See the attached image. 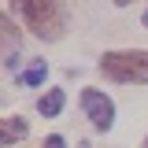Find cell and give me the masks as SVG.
Wrapping results in <instances>:
<instances>
[{
  "instance_id": "obj_5",
  "label": "cell",
  "mask_w": 148,
  "mask_h": 148,
  "mask_svg": "<svg viewBox=\"0 0 148 148\" xmlns=\"http://www.w3.org/2000/svg\"><path fill=\"white\" fill-rule=\"evenodd\" d=\"M63 100H67V96H63V89H52V92H45V96L37 100V108H41V115H48V119H52V115H59V111H63Z\"/></svg>"
},
{
  "instance_id": "obj_6",
  "label": "cell",
  "mask_w": 148,
  "mask_h": 148,
  "mask_svg": "<svg viewBox=\"0 0 148 148\" xmlns=\"http://www.w3.org/2000/svg\"><path fill=\"white\" fill-rule=\"evenodd\" d=\"M45 74H48V67H45V59H37L34 67H30V71L22 74V85H41V82H45Z\"/></svg>"
},
{
  "instance_id": "obj_1",
  "label": "cell",
  "mask_w": 148,
  "mask_h": 148,
  "mask_svg": "<svg viewBox=\"0 0 148 148\" xmlns=\"http://www.w3.org/2000/svg\"><path fill=\"white\" fill-rule=\"evenodd\" d=\"M18 11H22L26 26L37 37H48V41H56L63 34V26H67L63 0H18Z\"/></svg>"
},
{
  "instance_id": "obj_4",
  "label": "cell",
  "mask_w": 148,
  "mask_h": 148,
  "mask_svg": "<svg viewBox=\"0 0 148 148\" xmlns=\"http://www.w3.org/2000/svg\"><path fill=\"white\" fill-rule=\"evenodd\" d=\"M22 137H26V122H22L18 115H8V119L0 122V141L11 145V141H22Z\"/></svg>"
},
{
  "instance_id": "obj_7",
  "label": "cell",
  "mask_w": 148,
  "mask_h": 148,
  "mask_svg": "<svg viewBox=\"0 0 148 148\" xmlns=\"http://www.w3.org/2000/svg\"><path fill=\"white\" fill-rule=\"evenodd\" d=\"M45 148H63V137H59V133H52V137L45 141Z\"/></svg>"
},
{
  "instance_id": "obj_3",
  "label": "cell",
  "mask_w": 148,
  "mask_h": 148,
  "mask_svg": "<svg viewBox=\"0 0 148 148\" xmlns=\"http://www.w3.org/2000/svg\"><path fill=\"white\" fill-rule=\"evenodd\" d=\"M82 108H85V115H89V122L96 130H111V122H115V104H111L104 92L85 89L82 92Z\"/></svg>"
},
{
  "instance_id": "obj_8",
  "label": "cell",
  "mask_w": 148,
  "mask_h": 148,
  "mask_svg": "<svg viewBox=\"0 0 148 148\" xmlns=\"http://www.w3.org/2000/svg\"><path fill=\"white\" fill-rule=\"evenodd\" d=\"M115 4H119V8H126V4H133V0H115Z\"/></svg>"
},
{
  "instance_id": "obj_10",
  "label": "cell",
  "mask_w": 148,
  "mask_h": 148,
  "mask_svg": "<svg viewBox=\"0 0 148 148\" xmlns=\"http://www.w3.org/2000/svg\"><path fill=\"white\" fill-rule=\"evenodd\" d=\"M145 148H148V141H145Z\"/></svg>"
},
{
  "instance_id": "obj_2",
  "label": "cell",
  "mask_w": 148,
  "mask_h": 148,
  "mask_svg": "<svg viewBox=\"0 0 148 148\" xmlns=\"http://www.w3.org/2000/svg\"><path fill=\"white\" fill-rule=\"evenodd\" d=\"M100 71L111 82H133L145 85L148 82V52H108L100 59Z\"/></svg>"
},
{
  "instance_id": "obj_9",
  "label": "cell",
  "mask_w": 148,
  "mask_h": 148,
  "mask_svg": "<svg viewBox=\"0 0 148 148\" xmlns=\"http://www.w3.org/2000/svg\"><path fill=\"white\" fill-rule=\"evenodd\" d=\"M145 26H148V11H145Z\"/></svg>"
}]
</instances>
